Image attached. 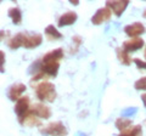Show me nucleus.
Segmentation results:
<instances>
[{
    "label": "nucleus",
    "instance_id": "obj_8",
    "mask_svg": "<svg viewBox=\"0 0 146 136\" xmlns=\"http://www.w3.org/2000/svg\"><path fill=\"white\" fill-rule=\"evenodd\" d=\"M26 85L22 84V83H17V84H13L11 85L7 90V97L11 100V101H18L21 97H22V94L26 91Z\"/></svg>",
    "mask_w": 146,
    "mask_h": 136
},
{
    "label": "nucleus",
    "instance_id": "obj_12",
    "mask_svg": "<svg viewBox=\"0 0 146 136\" xmlns=\"http://www.w3.org/2000/svg\"><path fill=\"white\" fill-rule=\"evenodd\" d=\"M63 56H65L63 49L57 48V49L52 50V51L45 53V55L43 56V58H42V61L43 62H60L63 58Z\"/></svg>",
    "mask_w": 146,
    "mask_h": 136
},
{
    "label": "nucleus",
    "instance_id": "obj_14",
    "mask_svg": "<svg viewBox=\"0 0 146 136\" xmlns=\"http://www.w3.org/2000/svg\"><path fill=\"white\" fill-rule=\"evenodd\" d=\"M23 38H25V33H17L16 35H13L6 42L7 46L11 50H17L18 48L23 46Z\"/></svg>",
    "mask_w": 146,
    "mask_h": 136
},
{
    "label": "nucleus",
    "instance_id": "obj_24",
    "mask_svg": "<svg viewBox=\"0 0 146 136\" xmlns=\"http://www.w3.org/2000/svg\"><path fill=\"white\" fill-rule=\"evenodd\" d=\"M143 17H145V18H146V9H145V11L143 12Z\"/></svg>",
    "mask_w": 146,
    "mask_h": 136
},
{
    "label": "nucleus",
    "instance_id": "obj_25",
    "mask_svg": "<svg viewBox=\"0 0 146 136\" xmlns=\"http://www.w3.org/2000/svg\"><path fill=\"white\" fill-rule=\"evenodd\" d=\"M144 57H145V60H146V46H145V51H144Z\"/></svg>",
    "mask_w": 146,
    "mask_h": 136
},
{
    "label": "nucleus",
    "instance_id": "obj_20",
    "mask_svg": "<svg viewBox=\"0 0 146 136\" xmlns=\"http://www.w3.org/2000/svg\"><path fill=\"white\" fill-rule=\"evenodd\" d=\"M134 88H135V90H143V91H146V75L135 81Z\"/></svg>",
    "mask_w": 146,
    "mask_h": 136
},
{
    "label": "nucleus",
    "instance_id": "obj_2",
    "mask_svg": "<svg viewBox=\"0 0 146 136\" xmlns=\"http://www.w3.org/2000/svg\"><path fill=\"white\" fill-rule=\"evenodd\" d=\"M40 133L48 136H66L67 135V128L61 121H52L40 129Z\"/></svg>",
    "mask_w": 146,
    "mask_h": 136
},
{
    "label": "nucleus",
    "instance_id": "obj_7",
    "mask_svg": "<svg viewBox=\"0 0 146 136\" xmlns=\"http://www.w3.org/2000/svg\"><path fill=\"white\" fill-rule=\"evenodd\" d=\"M129 5L128 0H116V1H106V6L111 10L117 17L122 16V13L124 12L127 6Z\"/></svg>",
    "mask_w": 146,
    "mask_h": 136
},
{
    "label": "nucleus",
    "instance_id": "obj_16",
    "mask_svg": "<svg viewBox=\"0 0 146 136\" xmlns=\"http://www.w3.org/2000/svg\"><path fill=\"white\" fill-rule=\"evenodd\" d=\"M116 53H117V58L119 60V62L122 63V65L129 66L131 63V57L129 56V52H127L123 48H117Z\"/></svg>",
    "mask_w": 146,
    "mask_h": 136
},
{
    "label": "nucleus",
    "instance_id": "obj_22",
    "mask_svg": "<svg viewBox=\"0 0 146 136\" xmlns=\"http://www.w3.org/2000/svg\"><path fill=\"white\" fill-rule=\"evenodd\" d=\"M141 100H143V103H144V106L146 107V94H143V95H141Z\"/></svg>",
    "mask_w": 146,
    "mask_h": 136
},
{
    "label": "nucleus",
    "instance_id": "obj_23",
    "mask_svg": "<svg viewBox=\"0 0 146 136\" xmlns=\"http://www.w3.org/2000/svg\"><path fill=\"white\" fill-rule=\"evenodd\" d=\"M71 4H74V5H78V1H77V0H71Z\"/></svg>",
    "mask_w": 146,
    "mask_h": 136
},
{
    "label": "nucleus",
    "instance_id": "obj_11",
    "mask_svg": "<svg viewBox=\"0 0 146 136\" xmlns=\"http://www.w3.org/2000/svg\"><path fill=\"white\" fill-rule=\"evenodd\" d=\"M77 18H78V15H77L74 11H67V12L62 13V15L58 17L57 26L58 27H66V26L74 24Z\"/></svg>",
    "mask_w": 146,
    "mask_h": 136
},
{
    "label": "nucleus",
    "instance_id": "obj_1",
    "mask_svg": "<svg viewBox=\"0 0 146 136\" xmlns=\"http://www.w3.org/2000/svg\"><path fill=\"white\" fill-rule=\"evenodd\" d=\"M35 96L42 102H54L56 98V89L50 81H42L35 86Z\"/></svg>",
    "mask_w": 146,
    "mask_h": 136
},
{
    "label": "nucleus",
    "instance_id": "obj_9",
    "mask_svg": "<svg viewBox=\"0 0 146 136\" xmlns=\"http://www.w3.org/2000/svg\"><path fill=\"white\" fill-rule=\"evenodd\" d=\"M124 32L128 37L130 38H139V35L145 33V26L140 22H134L131 24H128L124 27Z\"/></svg>",
    "mask_w": 146,
    "mask_h": 136
},
{
    "label": "nucleus",
    "instance_id": "obj_3",
    "mask_svg": "<svg viewBox=\"0 0 146 136\" xmlns=\"http://www.w3.org/2000/svg\"><path fill=\"white\" fill-rule=\"evenodd\" d=\"M112 16V11L110 10L107 6H104V7H100L99 10L95 12V15L91 17V23L95 24V26H99V24H102L105 22L110 21Z\"/></svg>",
    "mask_w": 146,
    "mask_h": 136
},
{
    "label": "nucleus",
    "instance_id": "obj_13",
    "mask_svg": "<svg viewBox=\"0 0 146 136\" xmlns=\"http://www.w3.org/2000/svg\"><path fill=\"white\" fill-rule=\"evenodd\" d=\"M18 121H20V124H22V125H27V126H39L40 123H42L39 118H38V117H35L31 111L27 113V114H26L23 118L18 119Z\"/></svg>",
    "mask_w": 146,
    "mask_h": 136
},
{
    "label": "nucleus",
    "instance_id": "obj_4",
    "mask_svg": "<svg viewBox=\"0 0 146 136\" xmlns=\"http://www.w3.org/2000/svg\"><path fill=\"white\" fill-rule=\"evenodd\" d=\"M31 100L28 96H22L15 105V112L18 117V119L23 118L27 113L31 111Z\"/></svg>",
    "mask_w": 146,
    "mask_h": 136
},
{
    "label": "nucleus",
    "instance_id": "obj_10",
    "mask_svg": "<svg viewBox=\"0 0 146 136\" xmlns=\"http://www.w3.org/2000/svg\"><path fill=\"white\" fill-rule=\"evenodd\" d=\"M144 45H145V42L141 38H130L129 40L123 43V49L127 52H134L140 50Z\"/></svg>",
    "mask_w": 146,
    "mask_h": 136
},
{
    "label": "nucleus",
    "instance_id": "obj_18",
    "mask_svg": "<svg viewBox=\"0 0 146 136\" xmlns=\"http://www.w3.org/2000/svg\"><path fill=\"white\" fill-rule=\"evenodd\" d=\"M141 134H143L141 125H131L128 129L121 131L118 136H141Z\"/></svg>",
    "mask_w": 146,
    "mask_h": 136
},
{
    "label": "nucleus",
    "instance_id": "obj_15",
    "mask_svg": "<svg viewBox=\"0 0 146 136\" xmlns=\"http://www.w3.org/2000/svg\"><path fill=\"white\" fill-rule=\"evenodd\" d=\"M45 37H46L48 40H50V42H54V40H58L61 39L63 35L60 33V32L57 30V28L55 27L54 24H49L46 28H45Z\"/></svg>",
    "mask_w": 146,
    "mask_h": 136
},
{
    "label": "nucleus",
    "instance_id": "obj_19",
    "mask_svg": "<svg viewBox=\"0 0 146 136\" xmlns=\"http://www.w3.org/2000/svg\"><path fill=\"white\" fill-rule=\"evenodd\" d=\"M131 124H133V120L129 119V118H118V119L116 120V123H115L116 128L118 130H121V131L128 129L129 126H131Z\"/></svg>",
    "mask_w": 146,
    "mask_h": 136
},
{
    "label": "nucleus",
    "instance_id": "obj_6",
    "mask_svg": "<svg viewBox=\"0 0 146 136\" xmlns=\"http://www.w3.org/2000/svg\"><path fill=\"white\" fill-rule=\"evenodd\" d=\"M42 43H43L42 34H39V33L27 34V33H25L23 48H26V49H34V48H38Z\"/></svg>",
    "mask_w": 146,
    "mask_h": 136
},
{
    "label": "nucleus",
    "instance_id": "obj_5",
    "mask_svg": "<svg viewBox=\"0 0 146 136\" xmlns=\"http://www.w3.org/2000/svg\"><path fill=\"white\" fill-rule=\"evenodd\" d=\"M31 112L35 117H38L39 119H49L51 117V110H50L49 106L44 105V103H34V105H32Z\"/></svg>",
    "mask_w": 146,
    "mask_h": 136
},
{
    "label": "nucleus",
    "instance_id": "obj_17",
    "mask_svg": "<svg viewBox=\"0 0 146 136\" xmlns=\"http://www.w3.org/2000/svg\"><path fill=\"white\" fill-rule=\"evenodd\" d=\"M7 15L12 20L13 24H21V22H22V12L20 10V7H17V6L10 7V9H9Z\"/></svg>",
    "mask_w": 146,
    "mask_h": 136
},
{
    "label": "nucleus",
    "instance_id": "obj_21",
    "mask_svg": "<svg viewBox=\"0 0 146 136\" xmlns=\"http://www.w3.org/2000/svg\"><path fill=\"white\" fill-rule=\"evenodd\" d=\"M134 62L139 69H146V61H141L140 58H134Z\"/></svg>",
    "mask_w": 146,
    "mask_h": 136
}]
</instances>
